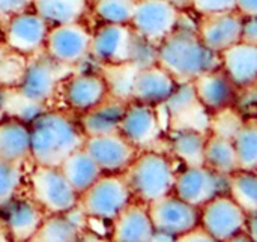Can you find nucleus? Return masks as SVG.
Wrapping results in <instances>:
<instances>
[{
  "label": "nucleus",
  "mask_w": 257,
  "mask_h": 242,
  "mask_svg": "<svg viewBox=\"0 0 257 242\" xmlns=\"http://www.w3.org/2000/svg\"><path fill=\"white\" fill-rule=\"evenodd\" d=\"M30 160L39 166H59L71 152L83 146L80 125L59 110L42 111L30 119Z\"/></svg>",
  "instance_id": "f257e3e1"
},
{
  "label": "nucleus",
  "mask_w": 257,
  "mask_h": 242,
  "mask_svg": "<svg viewBox=\"0 0 257 242\" xmlns=\"http://www.w3.org/2000/svg\"><path fill=\"white\" fill-rule=\"evenodd\" d=\"M157 63L170 72L178 83H187L205 71L218 68L220 57L200 41L196 30L178 26L158 44Z\"/></svg>",
  "instance_id": "f03ea898"
},
{
  "label": "nucleus",
  "mask_w": 257,
  "mask_h": 242,
  "mask_svg": "<svg viewBox=\"0 0 257 242\" xmlns=\"http://www.w3.org/2000/svg\"><path fill=\"white\" fill-rule=\"evenodd\" d=\"M176 169L170 157L143 149L137 152L122 176L130 188L131 197L142 203H149L173 191Z\"/></svg>",
  "instance_id": "7ed1b4c3"
},
{
  "label": "nucleus",
  "mask_w": 257,
  "mask_h": 242,
  "mask_svg": "<svg viewBox=\"0 0 257 242\" xmlns=\"http://www.w3.org/2000/svg\"><path fill=\"white\" fill-rule=\"evenodd\" d=\"M133 200L122 173H102L78 194L77 209L84 217L111 221Z\"/></svg>",
  "instance_id": "20e7f679"
},
{
  "label": "nucleus",
  "mask_w": 257,
  "mask_h": 242,
  "mask_svg": "<svg viewBox=\"0 0 257 242\" xmlns=\"http://www.w3.org/2000/svg\"><path fill=\"white\" fill-rule=\"evenodd\" d=\"M32 200L45 214H63L77 208L78 194L68 184L57 166H39L30 173Z\"/></svg>",
  "instance_id": "39448f33"
},
{
  "label": "nucleus",
  "mask_w": 257,
  "mask_h": 242,
  "mask_svg": "<svg viewBox=\"0 0 257 242\" xmlns=\"http://www.w3.org/2000/svg\"><path fill=\"white\" fill-rule=\"evenodd\" d=\"M245 214L226 193H221L199 208V224L214 241H235L245 233ZM247 235V233H245Z\"/></svg>",
  "instance_id": "423d86ee"
},
{
  "label": "nucleus",
  "mask_w": 257,
  "mask_h": 242,
  "mask_svg": "<svg viewBox=\"0 0 257 242\" xmlns=\"http://www.w3.org/2000/svg\"><path fill=\"white\" fill-rule=\"evenodd\" d=\"M90 39L92 32L81 21L50 26L44 51L53 60L74 66L90 56Z\"/></svg>",
  "instance_id": "0eeeda50"
},
{
  "label": "nucleus",
  "mask_w": 257,
  "mask_h": 242,
  "mask_svg": "<svg viewBox=\"0 0 257 242\" xmlns=\"http://www.w3.org/2000/svg\"><path fill=\"white\" fill-rule=\"evenodd\" d=\"M66 68L69 66L53 60L45 51L35 56L23 71L18 83V93L36 105L47 102L54 96Z\"/></svg>",
  "instance_id": "6e6552de"
},
{
  "label": "nucleus",
  "mask_w": 257,
  "mask_h": 242,
  "mask_svg": "<svg viewBox=\"0 0 257 242\" xmlns=\"http://www.w3.org/2000/svg\"><path fill=\"white\" fill-rule=\"evenodd\" d=\"M181 15L182 12L167 0H137L130 24L139 36L158 47L179 26Z\"/></svg>",
  "instance_id": "1a4fd4ad"
},
{
  "label": "nucleus",
  "mask_w": 257,
  "mask_h": 242,
  "mask_svg": "<svg viewBox=\"0 0 257 242\" xmlns=\"http://www.w3.org/2000/svg\"><path fill=\"white\" fill-rule=\"evenodd\" d=\"M146 208L154 232L166 233L175 241L199 224V208L184 202L173 193L146 203Z\"/></svg>",
  "instance_id": "9d476101"
},
{
  "label": "nucleus",
  "mask_w": 257,
  "mask_h": 242,
  "mask_svg": "<svg viewBox=\"0 0 257 242\" xmlns=\"http://www.w3.org/2000/svg\"><path fill=\"white\" fill-rule=\"evenodd\" d=\"M136 32L131 24L102 23L90 39V56L102 65L131 63Z\"/></svg>",
  "instance_id": "9b49d317"
},
{
  "label": "nucleus",
  "mask_w": 257,
  "mask_h": 242,
  "mask_svg": "<svg viewBox=\"0 0 257 242\" xmlns=\"http://www.w3.org/2000/svg\"><path fill=\"white\" fill-rule=\"evenodd\" d=\"M172 193L184 202L202 208L215 196L226 193V176L206 166L184 167V170L176 172Z\"/></svg>",
  "instance_id": "f8f14e48"
},
{
  "label": "nucleus",
  "mask_w": 257,
  "mask_h": 242,
  "mask_svg": "<svg viewBox=\"0 0 257 242\" xmlns=\"http://www.w3.org/2000/svg\"><path fill=\"white\" fill-rule=\"evenodd\" d=\"M50 24L32 8L8 17L5 26V42L18 54H38L45 44Z\"/></svg>",
  "instance_id": "ddd939ff"
},
{
  "label": "nucleus",
  "mask_w": 257,
  "mask_h": 242,
  "mask_svg": "<svg viewBox=\"0 0 257 242\" xmlns=\"http://www.w3.org/2000/svg\"><path fill=\"white\" fill-rule=\"evenodd\" d=\"M83 149L102 173H122L139 152L119 131L84 137Z\"/></svg>",
  "instance_id": "4468645a"
},
{
  "label": "nucleus",
  "mask_w": 257,
  "mask_h": 242,
  "mask_svg": "<svg viewBox=\"0 0 257 242\" xmlns=\"http://www.w3.org/2000/svg\"><path fill=\"white\" fill-rule=\"evenodd\" d=\"M119 133L139 151L148 149L163 133L160 116L155 107L130 101L125 107Z\"/></svg>",
  "instance_id": "2eb2a0df"
},
{
  "label": "nucleus",
  "mask_w": 257,
  "mask_h": 242,
  "mask_svg": "<svg viewBox=\"0 0 257 242\" xmlns=\"http://www.w3.org/2000/svg\"><path fill=\"white\" fill-rule=\"evenodd\" d=\"M242 20L244 17L236 11L200 15L194 30L200 41L218 54L241 41Z\"/></svg>",
  "instance_id": "dca6fc26"
},
{
  "label": "nucleus",
  "mask_w": 257,
  "mask_h": 242,
  "mask_svg": "<svg viewBox=\"0 0 257 242\" xmlns=\"http://www.w3.org/2000/svg\"><path fill=\"white\" fill-rule=\"evenodd\" d=\"M178 84L175 77L158 63L139 68L131 84V101L154 107L164 104Z\"/></svg>",
  "instance_id": "f3484780"
},
{
  "label": "nucleus",
  "mask_w": 257,
  "mask_h": 242,
  "mask_svg": "<svg viewBox=\"0 0 257 242\" xmlns=\"http://www.w3.org/2000/svg\"><path fill=\"white\" fill-rule=\"evenodd\" d=\"M191 86L197 101L211 113L235 105L238 99V87L220 66L197 75L191 80Z\"/></svg>",
  "instance_id": "a211bd4d"
},
{
  "label": "nucleus",
  "mask_w": 257,
  "mask_h": 242,
  "mask_svg": "<svg viewBox=\"0 0 257 242\" xmlns=\"http://www.w3.org/2000/svg\"><path fill=\"white\" fill-rule=\"evenodd\" d=\"M218 57L220 68L238 89L256 86L257 45L239 41L218 53Z\"/></svg>",
  "instance_id": "6ab92c4d"
},
{
  "label": "nucleus",
  "mask_w": 257,
  "mask_h": 242,
  "mask_svg": "<svg viewBox=\"0 0 257 242\" xmlns=\"http://www.w3.org/2000/svg\"><path fill=\"white\" fill-rule=\"evenodd\" d=\"M108 95V86L102 74L98 72H78L69 77L63 86V99L66 105L83 113L96 105Z\"/></svg>",
  "instance_id": "aec40b11"
},
{
  "label": "nucleus",
  "mask_w": 257,
  "mask_h": 242,
  "mask_svg": "<svg viewBox=\"0 0 257 242\" xmlns=\"http://www.w3.org/2000/svg\"><path fill=\"white\" fill-rule=\"evenodd\" d=\"M154 235V227L145 203L131 200L111 220V241L149 242Z\"/></svg>",
  "instance_id": "412c9836"
},
{
  "label": "nucleus",
  "mask_w": 257,
  "mask_h": 242,
  "mask_svg": "<svg viewBox=\"0 0 257 242\" xmlns=\"http://www.w3.org/2000/svg\"><path fill=\"white\" fill-rule=\"evenodd\" d=\"M126 104L128 101L120 99L117 96H111L108 93L101 102L80 113L81 116L78 125L84 137L119 131V125Z\"/></svg>",
  "instance_id": "4be33fe9"
},
{
  "label": "nucleus",
  "mask_w": 257,
  "mask_h": 242,
  "mask_svg": "<svg viewBox=\"0 0 257 242\" xmlns=\"http://www.w3.org/2000/svg\"><path fill=\"white\" fill-rule=\"evenodd\" d=\"M5 227L14 241H32L45 211L33 200H12L5 208Z\"/></svg>",
  "instance_id": "5701e85b"
},
{
  "label": "nucleus",
  "mask_w": 257,
  "mask_h": 242,
  "mask_svg": "<svg viewBox=\"0 0 257 242\" xmlns=\"http://www.w3.org/2000/svg\"><path fill=\"white\" fill-rule=\"evenodd\" d=\"M29 158V127L20 119H8L0 122V161L23 164Z\"/></svg>",
  "instance_id": "b1692460"
},
{
  "label": "nucleus",
  "mask_w": 257,
  "mask_h": 242,
  "mask_svg": "<svg viewBox=\"0 0 257 242\" xmlns=\"http://www.w3.org/2000/svg\"><path fill=\"white\" fill-rule=\"evenodd\" d=\"M57 167L77 194L83 193L102 175L101 169L83 146L71 152Z\"/></svg>",
  "instance_id": "393cba45"
},
{
  "label": "nucleus",
  "mask_w": 257,
  "mask_h": 242,
  "mask_svg": "<svg viewBox=\"0 0 257 242\" xmlns=\"http://www.w3.org/2000/svg\"><path fill=\"white\" fill-rule=\"evenodd\" d=\"M203 166H206L208 169L223 176H229L230 173L239 170V164H238L232 139L221 137L217 134L206 136Z\"/></svg>",
  "instance_id": "a878e982"
},
{
  "label": "nucleus",
  "mask_w": 257,
  "mask_h": 242,
  "mask_svg": "<svg viewBox=\"0 0 257 242\" xmlns=\"http://www.w3.org/2000/svg\"><path fill=\"white\" fill-rule=\"evenodd\" d=\"M206 134L197 128L176 130L170 140V149L173 157L185 167L203 166Z\"/></svg>",
  "instance_id": "bb28decb"
},
{
  "label": "nucleus",
  "mask_w": 257,
  "mask_h": 242,
  "mask_svg": "<svg viewBox=\"0 0 257 242\" xmlns=\"http://www.w3.org/2000/svg\"><path fill=\"white\" fill-rule=\"evenodd\" d=\"M32 9L50 26L81 21L87 0H32Z\"/></svg>",
  "instance_id": "cd10ccee"
},
{
  "label": "nucleus",
  "mask_w": 257,
  "mask_h": 242,
  "mask_svg": "<svg viewBox=\"0 0 257 242\" xmlns=\"http://www.w3.org/2000/svg\"><path fill=\"white\" fill-rule=\"evenodd\" d=\"M226 194L245 214H257V172L236 170L226 176Z\"/></svg>",
  "instance_id": "c85d7f7f"
},
{
  "label": "nucleus",
  "mask_w": 257,
  "mask_h": 242,
  "mask_svg": "<svg viewBox=\"0 0 257 242\" xmlns=\"http://www.w3.org/2000/svg\"><path fill=\"white\" fill-rule=\"evenodd\" d=\"M71 212L72 211L63 214H47L32 241L71 242L80 239V226L71 218Z\"/></svg>",
  "instance_id": "c756f323"
},
{
  "label": "nucleus",
  "mask_w": 257,
  "mask_h": 242,
  "mask_svg": "<svg viewBox=\"0 0 257 242\" xmlns=\"http://www.w3.org/2000/svg\"><path fill=\"white\" fill-rule=\"evenodd\" d=\"M239 170L257 172V122L254 117L244 119L232 137Z\"/></svg>",
  "instance_id": "7c9ffc66"
},
{
  "label": "nucleus",
  "mask_w": 257,
  "mask_h": 242,
  "mask_svg": "<svg viewBox=\"0 0 257 242\" xmlns=\"http://www.w3.org/2000/svg\"><path fill=\"white\" fill-rule=\"evenodd\" d=\"M137 0H96L93 14L102 23L130 24L136 11Z\"/></svg>",
  "instance_id": "2f4dec72"
},
{
  "label": "nucleus",
  "mask_w": 257,
  "mask_h": 242,
  "mask_svg": "<svg viewBox=\"0 0 257 242\" xmlns=\"http://www.w3.org/2000/svg\"><path fill=\"white\" fill-rule=\"evenodd\" d=\"M23 182L21 164L0 161V209L12 202Z\"/></svg>",
  "instance_id": "473e14b6"
},
{
  "label": "nucleus",
  "mask_w": 257,
  "mask_h": 242,
  "mask_svg": "<svg viewBox=\"0 0 257 242\" xmlns=\"http://www.w3.org/2000/svg\"><path fill=\"white\" fill-rule=\"evenodd\" d=\"M244 119L241 117V113L236 107L229 105L221 110L212 111V119L209 120V130L211 134H217L221 137L232 139L235 133L242 125Z\"/></svg>",
  "instance_id": "72a5a7b5"
},
{
  "label": "nucleus",
  "mask_w": 257,
  "mask_h": 242,
  "mask_svg": "<svg viewBox=\"0 0 257 242\" xmlns=\"http://www.w3.org/2000/svg\"><path fill=\"white\" fill-rule=\"evenodd\" d=\"M191 9H194L199 15L236 11L235 0H193Z\"/></svg>",
  "instance_id": "f704fd0d"
},
{
  "label": "nucleus",
  "mask_w": 257,
  "mask_h": 242,
  "mask_svg": "<svg viewBox=\"0 0 257 242\" xmlns=\"http://www.w3.org/2000/svg\"><path fill=\"white\" fill-rule=\"evenodd\" d=\"M30 8L32 0H0V15L6 18Z\"/></svg>",
  "instance_id": "c9c22d12"
},
{
  "label": "nucleus",
  "mask_w": 257,
  "mask_h": 242,
  "mask_svg": "<svg viewBox=\"0 0 257 242\" xmlns=\"http://www.w3.org/2000/svg\"><path fill=\"white\" fill-rule=\"evenodd\" d=\"M241 41L257 45V17H244L241 27Z\"/></svg>",
  "instance_id": "e433bc0d"
},
{
  "label": "nucleus",
  "mask_w": 257,
  "mask_h": 242,
  "mask_svg": "<svg viewBox=\"0 0 257 242\" xmlns=\"http://www.w3.org/2000/svg\"><path fill=\"white\" fill-rule=\"evenodd\" d=\"M176 241H214V239L209 236V233H208L200 224H197V226H194L193 229H190L188 232H185V233H182L181 236H178Z\"/></svg>",
  "instance_id": "4c0bfd02"
},
{
  "label": "nucleus",
  "mask_w": 257,
  "mask_h": 242,
  "mask_svg": "<svg viewBox=\"0 0 257 242\" xmlns=\"http://www.w3.org/2000/svg\"><path fill=\"white\" fill-rule=\"evenodd\" d=\"M235 9L242 17H257V0H235Z\"/></svg>",
  "instance_id": "58836bf2"
},
{
  "label": "nucleus",
  "mask_w": 257,
  "mask_h": 242,
  "mask_svg": "<svg viewBox=\"0 0 257 242\" xmlns=\"http://www.w3.org/2000/svg\"><path fill=\"white\" fill-rule=\"evenodd\" d=\"M169 3H172L175 8H178L181 12H184L185 9H191L193 6V0H167Z\"/></svg>",
  "instance_id": "ea45409f"
},
{
  "label": "nucleus",
  "mask_w": 257,
  "mask_h": 242,
  "mask_svg": "<svg viewBox=\"0 0 257 242\" xmlns=\"http://www.w3.org/2000/svg\"><path fill=\"white\" fill-rule=\"evenodd\" d=\"M5 99H6V98H5V93H3V90H2V87H0V110L5 107Z\"/></svg>",
  "instance_id": "a19ab883"
},
{
  "label": "nucleus",
  "mask_w": 257,
  "mask_h": 242,
  "mask_svg": "<svg viewBox=\"0 0 257 242\" xmlns=\"http://www.w3.org/2000/svg\"><path fill=\"white\" fill-rule=\"evenodd\" d=\"M2 18H3V17L0 15V27H2Z\"/></svg>",
  "instance_id": "79ce46f5"
}]
</instances>
